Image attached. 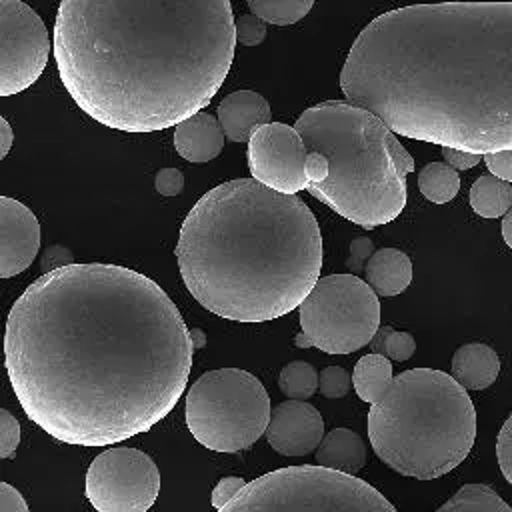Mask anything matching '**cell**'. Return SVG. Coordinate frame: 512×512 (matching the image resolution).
<instances>
[{
  "mask_svg": "<svg viewBox=\"0 0 512 512\" xmlns=\"http://www.w3.org/2000/svg\"><path fill=\"white\" fill-rule=\"evenodd\" d=\"M194 344L170 296L116 264L44 272L12 304V390L52 438L110 446L150 430L186 390Z\"/></svg>",
  "mask_w": 512,
  "mask_h": 512,
  "instance_id": "cell-1",
  "label": "cell"
},
{
  "mask_svg": "<svg viewBox=\"0 0 512 512\" xmlns=\"http://www.w3.org/2000/svg\"><path fill=\"white\" fill-rule=\"evenodd\" d=\"M340 90L400 136L482 156L512 148V2L376 16L346 56Z\"/></svg>",
  "mask_w": 512,
  "mask_h": 512,
  "instance_id": "cell-2",
  "label": "cell"
},
{
  "mask_svg": "<svg viewBox=\"0 0 512 512\" xmlns=\"http://www.w3.org/2000/svg\"><path fill=\"white\" fill-rule=\"evenodd\" d=\"M230 0H60L54 60L82 112L122 132L204 110L236 50Z\"/></svg>",
  "mask_w": 512,
  "mask_h": 512,
  "instance_id": "cell-3",
  "label": "cell"
},
{
  "mask_svg": "<svg viewBox=\"0 0 512 512\" xmlns=\"http://www.w3.org/2000/svg\"><path fill=\"white\" fill-rule=\"evenodd\" d=\"M174 254L188 292L206 310L268 322L296 310L320 278L322 234L296 194L236 178L192 206Z\"/></svg>",
  "mask_w": 512,
  "mask_h": 512,
  "instance_id": "cell-4",
  "label": "cell"
},
{
  "mask_svg": "<svg viewBox=\"0 0 512 512\" xmlns=\"http://www.w3.org/2000/svg\"><path fill=\"white\" fill-rule=\"evenodd\" d=\"M294 126L308 150L330 162L328 176L308 186L314 198L366 230L400 216L414 158L378 114L354 102L326 100L306 108Z\"/></svg>",
  "mask_w": 512,
  "mask_h": 512,
  "instance_id": "cell-5",
  "label": "cell"
},
{
  "mask_svg": "<svg viewBox=\"0 0 512 512\" xmlns=\"http://www.w3.org/2000/svg\"><path fill=\"white\" fill-rule=\"evenodd\" d=\"M368 440L374 454L394 472L434 480L470 454L476 410L466 388L434 368H412L394 376L370 404Z\"/></svg>",
  "mask_w": 512,
  "mask_h": 512,
  "instance_id": "cell-6",
  "label": "cell"
},
{
  "mask_svg": "<svg viewBox=\"0 0 512 512\" xmlns=\"http://www.w3.org/2000/svg\"><path fill=\"white\" fill-rule=\"evenodd\" d=\"M186 424L214 452H240L264 436L270 396L264 384L240 368L204 372L186 392Z\"/></svg>",
  "mask_w": 512,
  "mask_h": 512,
  "instance_id": "cell-7",
  "label": "cell"
},
{
  "mask_svg": "<svg viewBox=\"0 0 512 512\" xmlns=\"http://www.w3.org/2000/svg\"><path fill=\"white\" fill-rule=\"evenodd\" d=\"M222 510L396 512V506L354 474L316 464L268 472L248 482Z\"/></svg>",
  "mask_w": 512,
  "mask_h": 512,
  "instance_id": "cell-8",
  "label": "cell"
},
{
  "mask_svg": "<svg viewBox=\"0 0 512 512\" xmlns=\"http://www.w3.org/2000/svg\"><path fill=\"white\" fill-rule=\"evenodd\" d=\"M298 348L326 354H350L370 344L380 326V302L374 288L356 274L318 278L298 306Z\"/></svg>",
  "mask_w": 512,
  "mask_h": 512,
  "instance_id": "cell-9",
  "label": "cell"
},
{
  "mask_svg": "<svg viewBox=\"0 0 512 512\" xmlns=\"http://www.w3.org/2000/svg\"><path fill=\"white\" fill-rule=\"evenodd\" d=\"M158 492V466L136 448H108L92 460L86 472V496L98 512H146Z\"/></svg>",
  "mask_w": 512,
  "mask_h": 512,
  "instance_id": "cell-10",
  "label": "cell"
},
{
  "mask_svg": "<svg viewBox=\"0 0 512 512\" xmlns=\"http://www.w3.org/2000/svg\"><path fill=\"white\" fill-rule=\"evenodd\" d=\"M50 36L42 18L22 0H0V94L32 86L48 64Z\"/></svg>",
  "mask_w": 512,
  "mask_h": 512,
  "instance_id": "cell-11",
  "label": "cell"
},
{
  "mask_svg": "<svg viewBox=\"0 0 512 512\" xmlns=\"http://www.w3.org/2000/svg\"><path fill=\"white\" fill-rule=\"evenodd\" d=\"M306 154L302 134L284 122H266L248 140L252 178L284 194L308 190Z\"/></svg>",
  "mask_w": 512,
  "mask_h": 512,
  "instance_id": "cell-12",
  "label": "cell"
},
{
  "mask_svg": "<svg viewBox=\"0 0 512 512\" xmlns=\"http://www.w3.org/2000/svg\"><path fill=\"white\" fill-rule=\"evenodd\" d=\"M264 436L282 456H306L322 442L324 420L306 400L288 398L272 408Z\"/></svg>",
  "mask_w": 512,
  "mask_h": 512,
  "instance_id": "cell-13",
  "label": "cell"
},
{
  "mask_svg": "<svg viewBox=\"0 0 512 512\" xmlns=\"http://www.w3.org/2000/svg\"><path fill=\"white\" fill-rule=\"evenodd\" d=\"M40 250V222L22 202L0 198V276L24 272Z\"/></svg>",
  "mask_w": 512,
  "mask_h": 512,
  "instance_id": "cell-14",
  "label": "cell"
},
{
  "mask_svg": "<svg viewBox=\"0 0 512 512\" xmlns=\"http://www.w3.org/2000/svg\"><path fill=\"white\" fill-rule=\"evenodd\" d=\"M216 118L232 142H248L250 136L266 122H270L268 100L254 90H238L218 104Z\"/></svg>",
  "mask_w": 512,
  "mask_h": 512,
  "instance_id": "cell-15",
  "label": "cell"
},
{
  "mask_svg": "<svg viewBox=\"0 0 512 512\" xmlns=\"http://www.w3.org/2000/svg\"><path fill=\"white\" fill-rule=\"evenodd\" d=\"M224 136L220 120L200 110L174 126V148L184 160L202 164L222 152Z\"/></svg>",
  "mask_w": 512,
  "mask_h": 512,
  "instance_id": "cell-16",
  "label": "cell"
},
{
  "mask_svg": "<svg viewBox=\"0 0 512 512\" xmlns=\"http://www.w3.org/2000/svg\"><path fill=\"white\" fill-rule=\"evenodd\" d=\"M500 358L484 342L462 344L452 356V376L466 390H484L498 378Z\"/></svg>",
  "mask_w": 512,
  "mask_h": 512,
  "instance_id": "cell-17",
  "label": "cell"
},
{
  "mask_svg": "<svg viewBox=\"0 0 512 512\" xmlns=\"http://www.w3.org/2000/svg\"><path fill=\"white\" fill-rule=\"evenodd\" d=\"M364 276L378 296H396L412 282V260L398 248H380L370 256Z\"/></svg>",
  "mask_w": 512,
  "mask_h": 512,
  "instance_id": "cell-18",
  "label": "cell"
},
{
  "mask_svg": "<svg viewBox=\"0 0 512 512\" xmlns=\"http://www.w3.org/2000/svg\"><path fill=\"white\" fill-rule=\"evenodd\" d=\"M366 444L364 440L350 428H334L324 434L322 442L314 450L316 464L336 468L348 474H356L366 464Z\"/></svg>",
  "mask_w": 512,
  "mask_h": 512,
  "instance_id": "cell-19",
  "label": "cell"
},
{
  "mask_svg": "<svg viewBox=\"0 0 512 512\" xmlns=\"http://www.w3.org/2000/svg\"><path fill=\"white\" fill-rule=\"evenodd\" d=\"M392 380L390 358L378 352L362 356L352 372V386L358 398L366 404H374L388 390Z\"/></svg>",
  "mask_w": 512,
  "mask_h": 512,
  "instance_id": "cell-20",
  "label": "cell"
},
{
  "mask_svg": "<svg viewBox=\"0 0 512 512\" xmlns=\"http://www.w3.org/2000/svg\"><path fill=\"white\" fill-rule=\"evenodd\" d=\"M470 206L482 218H498L512 206V182L496 174H480L470 188Z\"/></svg>",
  "mask_w": 512,
  "mask_h": 512,
  "instance_id": "cell-21",
  "label": "cell"
},
{
  "mask_svg": "<svg viewBox=\"0 0 512 512\" xmlns=\"http://www.w3.org/2000/svg\"><path fill=\"white\" fill-rule=\"evenodd\" d=\"M438 512H512V506L486 484H464Z\"/></svg>",
  "mask_w": 512,
  "mask_h": 512,
  "instance_id": "cell-22",
  "label": "cell"
},
{
  "mask_svg": "<svg viewBox=\"0 0 512 512\" xmlns=\"http://www.w3.org/2000/svg\"><path fill=\"white\" fill-rule=\"evenodd\" d=\"M422 196L434 204L450 202L460 190V176L448 162H430L418 172Z\"/></svg>",
  "mask_w": 512,
  "mask_h": 512,
  "instance_id": "cell-23",
  "label": "cell"
},
{
  "mask_svg": "<svg viewBox=\"0 0 512 512\" xmlns=\"http://www.w3.org/2000/svg\"><path fill=\"white\" fill-rule=\"evenodd\" d=\"M320 374L316 368L304 360L288 362L278 376V388L286 398L310 400L318 390Z\"/></svg>",
  "mask_w": 512,
  "mask_h": 512,
  "instance_id": "cell-24",
  "label": "cell"
},
{
  "mask_svg": "<svg viewBox=\"0 0 512 512\" xmlns=\"http://www.w3.org/2000/svg\"><path fill=\"white\" fill-rule=\"evenodd\" d=\"M252 14L274 26H288L302 20L314 6V0H246Z\"/></svg>",
  "mask_w": 512,
  "mask_h": 512,
  "instance_id": "cell-25",
  "label": "cell"
},
{
  "mask_svg": "<svg viewBox=\"0 0 512 512\" xmlns=\"http://www.w3.org/2000/svg\"><path fill=\"white\" fill-rule=\"evenodd\" d=\"M370 348H372V352L384 354L390 360L404 362V360L412 358V354L416 350V342L410 332L394 330L392 326L384 324V326H378L376 334L372 336Z\"/></svg>",
  "mask_w": 512,
  "mask_h": 512,
  "instance_id": "cell-26",
  "label": "cell"
},
{
  "mask_svg": "<svg viewBox=\"0 0 512 512\" xmlns=\"http://www.w3.org/2000/svg\"><path fill=\"white\" fill-rule=\"evenodd\" d=\"M352 376L342 366H326L320 370L318 390L326 398H344L350 392Z\"/></svg>",
  "mask_w": 512,
  "mask_h": 512,
  "instance_id": "cell-27",
  "label": "cell"
},
{
  "mask_svg": "<svg viewBox=\"0 0 512 512\" xmlns=\"http://www.w3.org/2000/svg\"><path fill=\"white\" fill-rule=\"evenodd\" d=\"M236 40L242 46H260L266 38V22L256 14H242L236 18Z\"/></svg>",
  "mask_w": 512,
  "mask_h": 512,
  "instance_id": "cell-28",
  "label": "cell"
},
{
  "mask_svg": "<svg viewBox=\"0 0 512 512\" xmlns=\"http://www.w3.org/2000/svg\"><path fill=\"white\" fill-rule=\"evenodd\" d=\"M20 444V424L18 420L6 410H0V456L12 458Z\"/></svg>",
  "mask_w": 512,
  "mask_h": 512,
  "instance_id": "cell-29",
  "label": "cell"
},
{
  "mask_svg": "<svg viewBox=\"0 0 512 512\" xmlns=\"http://www.w3.org/2000/svg\"><path fill=\"white\" fill-rule=\"evenodd\" d=\"M496 458L504 478L512 484V414L502 424L496 438Z\"/></svg>",
  "mask_w": 512,
  "mask_h": 512,
  "instance_id": "cell-30",
  "label": "cell"
},
{
  "mask_svg": "<svg viewBox=\"0 0 512 512\" xmlns=\"http://www.w3.org/2000/svg\"><path fill=\"white\" fill-rule=\"evenodd\" d=\"M374 252H376V250H374V244H372L370 238H366V236L354 238V240L350 242V254H348V258H346V268H348V272H352V274L364 272V268H366V264H368V260H370V256H372Z\"/></svg>",
  "mask_w": 512,
  "mask_h": 512,
  "instance_id": "cell-31",
  "label": "cell"
},
{
  "mask_svg": "<svg viewBox=\"0 0 512 512\" xmlns=\"http://www.w3.org/2000/svg\"><path fill=\"white\" fill-rule=\"evenodd\" d=\"M246 484H248V482H246L244 478H238V476L222 478V480L214 486V490H212V498H210L212 506H214L216 510H222Z\"/></svg>",
  "mask_w": 512,
  "mask_h": 512,
  "instance_id": "cell-32",
  "label": "cell"
},
{
  "mask_svg": "<svg viewBox=\"0 0 512 512\" xmlns=\"http://www.w3.org/2000/svg\"><path fill=\"white\" fill-rule=\"evenodd\" d=\"M154 188L162 196H178L184 190V174L178 168H162L154 176Z\"/></svg>",
  "mask_w": 512,
  "mask_h": 512,
  "instance_id": "cell-33",
  "label": "cell"
},
{
  "mask_svg": "<svg viewBox=\"0 0 512 512\" xmlns=\"http://www.w3.org/2000/svg\"><path fill=\"white\" fill-rule=\"evenodd\" d=\"M68 264H74V254L70 248H66L62 244H50L44 248L42 258H40L42 272H52V270L64 268Z\"/></svg>",
  "mask_w": 512,
  "mask_h": 512,
  "instance_id": "cell-34",
  "label": "cell"
},
{
  "mask_svg": "<svg viewBox=\"0 0 512 512\" xmlns=\"http://www.w3.org/2000/svg\"><path fill=\"white\" fill-rule=\"evenodd\" d=\"M488 170L496 174L502 180L512 182V148L508 150H498V152H488L482 156Z\"/></svg>",
  "mask_w": 512,
  "mask_h": 512,
  "instance_id": "cell-35",
  "label": "cell"
},
{
  "mask_svg": "<svg viewBox=\"0 0 512 512\" xmlns=\"http://www.w3.org/2000/svg\"><path fill=\"white\" fill-rule=\"evenodd\" d=\"M330 172V162L328 158L318 152V150H308L306 154V178H308V186L310 184H318L322 182Z\"/></svg>",
  "mask_w": 512,
  "mask_h": 512,
  "instance_id": "cell-36",
  "label": "cell"
},
{
  "mask_svg": "<svg viewBox=\"0 0 512 512\" xmlns=\"http://www.w3.org/2000/svg\"><path fill=\"white\" fill-rule=\"evenodd\" d=\"M442 158L454 166L456 170H468V168H474L476 164H480L482 154H476V152H466V150H458V148H448V146H442Z\"/></svg>",
  "mask_w": 512,
  "mask_h": 512,
  "instance_id": "cell-37",
  "label": "cell"
},
{
  "mask_svg": "<svg viewBox=\"0 0 512 512\" xmlns=\"http://www.w3.org/2000/svg\"><path fill=\"white\" fill-rule=\"evenodd\" d=\"M0 510L2 512H28V504H26L24 496L8 482H0Z\"/></svg>",
  "mask_w": 512,
  "mask_h": 512,
  "instance_id": "cell-38",
  "label": "cell"
},
{
  "mask_svg": "<svg viewBox=\"0 0 512 512\" xmlns=\"http://www.w3.org/2000/svg\"><path fill=\"white\" fill-rule=\"evenodd\" d=\"M12 144H14V130H12L10 122L2 116V118H0V156H2V158L8 156Z\"/></svg>",
  "mask_w": 512,
  "mask_h": 512,
  "instance_id": "cell-39",
  "label": "cell"
},
{
  "mask_svg": "<svg viewBox=\"0 0 512 512\" xmlns=\"http://www.w3.org/2000/svg\"><path fill=\"white\" fill-rule=\"evenodd\" d=\"M502 238L508 244V248H512V206L508 208V212L502 218Z\"/></svg>",
  "mask_w": 512,
  "mask_h": 512,
  "instance_id": "cell-40",
  "label": "cell"
},
{
  "mask_svg": "<svg viewBox=\"0 0 512 512\" xmlns=\"http://www.w3.org/2000/svg\"><path fill=\"white\" fill-rule=\"evenodd\" d=\"M190 338H192V344H194V350H200L206 346V332L198 326L190 328Z\"/></svg>",
  "mask_w": 512,
  "mask_h": 512,
  "instance_id": "cell-41",
  "label": "cell"
}]
</instances>
